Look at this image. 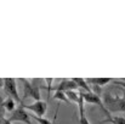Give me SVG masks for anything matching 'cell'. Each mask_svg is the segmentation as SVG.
Returning a JSON list of instances; mask_svg holds the SVG:
<instances>
[{
  "label": "cell",
  "mask_w": 125,
  "mask_h": 124,
  "mask_svg": "<svg viewBox=\"0 0 125 124\" xmlns=\"http://www.w3.org/2000/svg\"><path fill=\"white\" fill-rule=\"evenodd\" d=\"M20 82L22 83V88H23V97H22L21 105H24V100L26 99H33L35 101L42 100L40 80L39 79L28 80L26 78H20Z\"/></svg>",
  "instance_id": "obj_1"
},
{
  "label": "cell",
  "mask_w": 125,
  "mask_h": 124,
  "mask_svg": "<svg viewBox=\"0 0 125 124\" xmlns=\"http://www.w3.org/2000/svg\"><path fill=\"white\" fill-rule=\"evenodd\" d=\"M102 101L108 112H125V90L124 96H113L109 92H104Z\"/></svg>",
  "instance_id": "obj_2"
},
{
  "label": "cell",
  "mask_w": 125,
  "mask_h": 124,
  "mask_svg": "<svg viewBox=\"0 0 125 124\" xmlns=\"http://www.w3.org/2000/svg\"><path fill=\"white\" fill-rule=\"evenodd\" d=\"M4 91L5 94L13 99L16 102H21V97L18 95V90H17V82L15 78H5L4 79Z\"/></svg>",
  "instance_id": "obj_3"
},
{
  "label": "cell",
  "mask_w": 125,
  "mask_h": 124,
  "mask_svg": "<svg viewBox=\"0 0 125 124\" xmlns=\"http://www.w3.org/2000/svg\"><path fill=\"white\" fill-rule=\"evenodd\" d=\"M80 94H82V96H83L84 102H87V103H91V105H97V106H100L101 110H102L108 117H111V114H109V112L107 111V108L104 107L103 101H102V99H101L100 95H97V94H95V92H92V91H91V92H85V91H82V90H80Z\"/></svg>",
  "instance_id": "obj_4"
},
{
  "label": "cell",
  "mask_w": 125,
  "mask_h": 124,
  "mask_svg": "<svg viewBox=\"0 0 125 124\" xmlns=\"http://www.w3.org/2000/svg\"><path fill=\"white\" fill-rule=\"evenodd\" d=\"M9 119L13 123V122H21V123H24V124H33L32 121H31V117L29 114L27 113L26 108L23 106H20L17 107L12 113H10V117Z\"/></svg>",
  "instance_id": "obj_5"
},
{
  "label": "cell",
  "mask_w": 125,
  "mask_h": 124,
  "mask_svg": "<svg viewBox=\"0 0 125 124\" xmlns=\"http://www.w3.org/2000/svg\"><path fill=\"white\" fill-rule=\"evenodd\" d=\"M23 106L26 110H29L32 111L37 117H42L45 116L46 111H47V103L42 100H39V101H34L33 103H29V105H21Z\"/></svg>",
  "instance_id": "obj_6"
},
{
  "label": "cell",
  "mask_w": 125,
  "mask_h": 124,
  "mask_svg": "<svg viewBox=\"0 0 125 124\" xmlns=\"http://www.w3.org/2000/svg\"><path fill=\"white\" fill-rule=\"evenodd\" d=\"M79 89V86L77 85V83L74 82L73 79L71 80V79H63V80H61V83L58 84V85H56V86H53V88H51V90H60V91H69V90H78Z\"/></svg>",
  "instance_id": "obj_7"
},
{
  "label": "cell",
  "mask_w": 125,
  "mask_h": 124,
  "mask_svg": "<svg viewBox=\"0 0 125 124\" xmlns=\"http://www.w3.org/2000/svg\"><path fill=\"white\" fill-rule=\"evenodd\" d=\"M86 82L89 83V85L102 88L112 82V78H89V79H86Z\"/></svg>",
  "instance_id": "obj_8"
},
{
  "label": "cell",
  "mask_w": 125,
  "mask_h": 124,
  "mask_svg": "<svg viewBox=\"0 0 125 124\" xmlns=\"http://www.w3.org/2000/svg\"><path fill=\"white\" fill-rule=\"evenodd\" d=\"M73 80L77 83V85L79 86V89L82 88L85 92H91V91H92V89L90 88V85H89V83L86 82V79H83V78H74Z\"/></svg>",
  "instance_id": "obj_9"
},
{
  "label": "cell",
  "mask_w": 125,
  "mask_h": 124,
  "mask_svg": "<svg viewBox=\"0 0 125 124\" xmlns=\"http://www.w3.org/2000/svg\"><path fill=\"white\" fill-rule=\"evenodd\" d=\"M4 106H5V110H6L7 112H10V113H12V112L17 108V106H16V101H15L13 99H11V97H6V99H5V101H4Z\"/></svg>",
  "instance_id": "obj_10"
},
{
  "label": "cell",
  "mask_w": 125,
  "mask_h": 124,
  "mask_svg": "<svg viewBox=\"0 0 125 124\" xmlns=\"http://www.w3.org/2000/svg\"><path fill=\"white\" fill-rule=\"evenodd\" d=\"M125 124V117H108L104 121H101L100 124Z\"/></svg>",
  "instance_id": "obj_11"
},
{
  "label": "cell",
  "mask_w": 125,
  "mask_h": 124,
  "mask_svg": "<svg viewBox=\"0 0 125 124\" xmlns=\"http://www.w3.org/2000/svg\"><path fill=\"white\" fill-rule=\"evenodd\" d=\"M66 95H67V97H68V100H69L71 102L78 103L79 97H80L79 91H77V90H69V91H66Z\"/></svg>",
  "instance_id": "obj_12"
},
{
  "label": "cell",
  "mask_w": 125,
  "mask_h": 124,
  "mask_svg": "<svg viewBox=\"0 0 125 124\" xmlns=\"http://www.w3.org/2000/svg\"><path fill=\"white\" fill-rule=\"evenodd\" d=\"M53 99L55 100H57V101H63V102H69V100H68V97H67V95H66V92L64 91H60V90H56L55 91V94H53Z\"/></svg>",
  "instance_id": "obj_13"
},
{
  "label": "cell",
  "mask_w": 125,
  "mask_h": 124,
  "mask_svg": "<svg viewBox=\"0 0 125 124\" xmlns=\"http://www.w3.org/2000/svg\"><path fill=\"white\" fill-rule=\"evenodd\" d=\"M78 124H90L86 114H85V112H80L79 113V122H78Z\"/></svg>",
  "instance_id": "obj_14"
},
{
  "label": "cell",
  "mask_w": 125,
  "mask_h": 124,
  "mask_svg": "<svg viewBox=\"0 0 125 124\" xmlns=\"http://www.w3.org/2000/svg\"><path fill=\"white\" fill-rule=\"evenodd\" d=\"M34 119L38 122L39 124H53L50 119H47V118H44V117H37V116H34Z\"/></svg>",
  "instance_id": "obj_15"
},
{
  "label": "cell",
  "mask_w": 125,
  "mask_h": 124,
  "mask_svg": "<svg viewBox=\"0 0 125 124\" xmlns=\"http://www.w3.org/2000/svg\"><path fill=\"white\" fill-rule=\"evenodd\" d=\"M5 114H2L1 112H0V124H4V122H5Z\"/></svg>",
  "instance_id": "obj_16"
},
{
  "label": "cell",
  "mask_w": 125,
  "mask_h": 124,
  "mask_svg": "<svg viewBox=\"0 0 125 124\" xmlns=\"http://www.w3.org/2000/svg\"><path fill=\"white\" fill-rule=\"evenodd\" d=\"M4 124H12V122H11L9 118H6V119H5V122H4Z\"/></svg>",
  "instance_id": "obj_17"
},
{
  "label": "cell",
  "mask_w": 125,
  "mask_h": 124,
  "mask_svg": "<svg viewBox=\"0 0 125 124\" xmlns=\"http://www.w3.org/2000/svg\"><path fill=\"white\" fill-rule=\"evenodd\" d=\"M1 88H4V79L0 78V89H1Z\"/></svg>",
  "instance_id": "obj_18"
}]
</instances>
